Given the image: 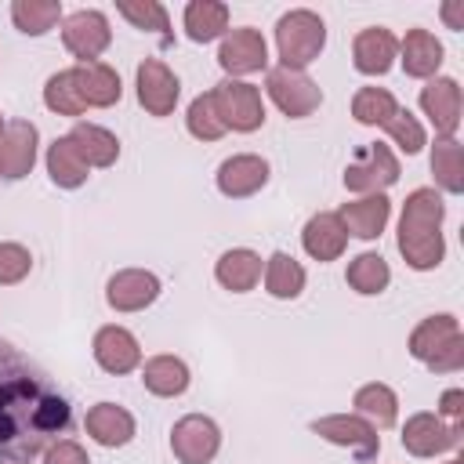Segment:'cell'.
Here are the masks:
<instances>
[{"label": "cell", "instance_id": "obj_43", "mask_svg": "<svg viewBox=\"0 0 464 464\" xmlns=\"http://www.w3.org/2000/svg\"><path fill=\"white\" fill-rule=\"evenodd\" d=\"M435 413H439L446 424H464V388H446V392L439 395Z\"/></svg>", "mask_w": 464, "mask_h": 464}, {"label": "cell", "instance_id": "obj_13", "mask_svg": "<svg viewBox=\"0 0 464 464\" xmlns=\"http://www.w3.org/2000/svg\"><path fill=\"white\" fill-rule=\"evenodd\" d=\"M160 290H163V283H160L156 272H149V268H120L105 283V301H109L112 312L127 315V312H145L149 304H156Z\"/></svg>", "mask_w": 464, "mask_h": 464}, {"label": "cell", "instance_id": "obj_1", "mask_svg": "<svg viewBox=\"0 0 464 464\" xmlns=\"http://www.w3.org/2000/svg\"><path fill=\"white\" fill-rule=\"evenodd\" d=\"M69 428V399L14 344L0 341V464H33Z\"/></svg>", "mask_w": 464, "mask_h": 464}, {"label": "cell", "instance_id": "obj_33", "mask_svg": "<svg viewBox=\"0 0 464 464\" xmlns=\"http://www.w3.org/2000/svg\"><path fill=\"white\" fill-rule=\"evenodd\" d=\"M344 283H348L355 294H362V297H377V294L388 290V283H392V268H388V261H384L381 254L362 250V254H355V257L348 261V268H344Z\"/></svg>", "mask_w": 464, "mask_h": 464}, {"label": "cell", "instance_id": "obj_37", "mask_svg": "<svg viewBox=\"0 0 464 464\" xmlns=\"http://www.w3.org/2000/svg\"><path fill=\"white\" fill-rule=\"evenodd\" d=\"M185 127H188V134H192L196 141H221V138L228 134L225 123L218 120V109H214L210 91H203V94H196V98L188 102V109H185Z\"/></svg>", "mask_w": 464, "mask_h": 464}, {"label": "cell", "instance_id": "obj_16", "mask_svg": "<svg viewBox=\"0 0 464 464\" xmlns=\"http://www.w3.org/2000/svg\"><path fill=\"white\" fill-rule=\"evenodd\" d=\"M268 160L257 156V152H236L228 160H221L214 181H218V192L228 196V199H246V196H257L265 185H268Z\"/></svg>", "mask_w": 464, "mask_h": 464}, {"label": "cell", "instance_id": "obj_32", "mask_svg": "<svg viewBox=\"0 0 464 464\" xmlns=\"http://www.w3.org/2000/svg\"><path fill=\"white\" fill-rule=\"evenodd\" d=\"M431 174H435V188L446 196H460L464 192V149L457 138H435L431 145Z\"/></svg>", "mask_w": 464, "mask_h": 464}, {"label": "cell", "instance_id": "obj_20", "mask_svg": "<svg viewBox=\"0 0 464 464\" xmlns=\"http://www.w3.org/2000/svg\"><path fill=\"white\" fill-rule=\"evenodd\" d=\"M442 58H446L442 40H439L431 29H406V36L399 40V58H395V62L402 65L406 76H413V80H431V76H439Z\"/></svg>", "mask_w": 464, "mask_h": 464}, {"label": "cell", "instance_id": "obj_9", "mask_svg": "<svg viewBox=\"0 0 464 464\" xmlns=\"http://www.w3.org/2000/svg\"><path fill=\"white\" fill-rule=\"evenodd\" d=\"M460 442H464V424H446L439 413H428V410L406 417L402 424V450L420 460L460 450Z\"/></svg>", "mask_w": 464, "mask_h": 464}, {"label": "cell", "instance_id": "obj_10", "mask_svg": "<svg viewBox=\"0 0 464 464\" xmlns=\"http://www.w3.org/2000/svg\"><path fill=\"white\" fill-rule=\"evenodd\" d=\"M218 65L225 69L228 80L268 72V44H265L261 29H254V25L228 29L221 36V44H218Z\"/></svg>", "mask_w": 464, "mask_h": 464}, {"label": "cell", "instance_id": "obj_40", "mask_svg": "<svg viewBox=\"0 0 464 464\" xmlns=\"http://www.w3.org/2000/svg\"><path fill=\"white\" fill-rule=\"evenodd\" d=\"M33 272V254L22 243H0V286H14Z\"/></svg>", "mask_w": 464, "mask_h": 464}, {"label": "cell", "instance_id": "obj_30", "mask_svg": "<svg viewBox=\"0 0 464 464\" xmlns=\"http://www.w3.org/2000/svg\"><path fill=\"white\" fill-rule=\"evenodd\" d=\"M181 25H185V36L192 44L221 40L228 33V4H221V0H192V4H185Z\"/></svg>", "mask_w": 464, "mask_h": 464}, {"label": "cell", "instance_id": "obj_5", "mask_svg": "<svg viewBox=\"0 0 464 464\" xmlns=\"http://www.w3.org/2000/svg\"><path fill=\"white\" fill-rule=\"evenodd\" d=\"M265 94L290 120H304V116H312L323 105V87L308 72L283 69V65H272L265 72Z\"/></svg>", "mask_w": 464, "mask_h": 464}, {"label": "cell", "instance_id": "obj_6", "mask_svg": "<svg viewBox=\"0 0 464 464\" xmlns=\"http://www.w3.org/2000/svg\"><path fill=\"white\" fill-rule=\"evenodd\" d=\"M62 44L65 51L76 58V65L83 62H98L109 44H112V25H109V14L98 11V7H80L72 14L62 18Z\"/></svg>", "mask_w": 464, "mask_h": 464}, {"label": "cell", "instance_id": "obj_12", "mask_svg": "<svg viewBox=\"0 0 464 464\" xmlns=\"http://www.w3.org/2000/svg\"><path fill=\"white\" fill-rule=\"evenodd\" d=\"M134 87H138V102L149 116H170L178 109L181 98V80L174 76V69L160 58H145L134 72Z\"/></svg>", "mask_w": 464, "mask_h": 464}, {"label": "cell", "instance_id": "obj_25", "mask_svg": "<svg viewBox=\"0 0 464 464\" xmlns=\"http://www.w3.org/2000/svg\"><path fill=\"white\" fill-rule=\"evenodd\" d=\"M138 370H141L145 392H152L156 399H178L192 384V373H188L185 359H178V355H152Z\"/></svg>", "mask_w": 464, "mask_h": 464}, {"label": "cell", "instance_id": "obj_41", "mask_svg": "<svg viewBox=\"0 0 464 464\" xmlns=\"http://www.w3.org/2000/svg\"><path fill=\"white\" fill-rule=\"evenodd\" d=\"M424 366H428L431 373H460V370H464V334L450 337Z\"/></svg>", "mask_w": 464, "mask_h": 464}, {"label": "cell", "instance_id": "obj_45", "mask_svg": "<svg viewBox=\"0 0 464 464\" xmlns=\"http://www.w3.org/2000/svg\"><path fill=\"white\" fill-rule=\"evenodd\" d=\"M442 464H464V460H460V457H450V460H442Z\"/></svg>", "mask_w": 464, "mask_h": 464}, {"label": "cell", "instance_id": "obj_28", "mask_svg": "<svg viewBox=\"0 0 464 464\" xmlns=\"http://www.w3.org/2000/svg\"><path fill=\"white\" fill-rule=\"evenodd\" d=\"M261 279H265L268 297H276V301H294V297L304 294L308 272H304V265H301L297 257H290L286 250H276L272 257H265Z\"/></svg>", "mask_w": 464, "mask_h": 464}, {"label": "cell", "instance_id": "obj_24", "mask_svg": "<svg viewBox=\"0 0 464 464\" xmlns=\"http://www.w3.org/2000/svg\"><path fill=\"white\" fill-rule=\"evenodd\" d=\"M261 272H265V261H261V254L250 250V246H232V250H225V254L214 261V279H218L225 290H232V294L254 290V286L261 283Z\"/></svg>", "mask_w": 464, "mask_h": 464}, {"label": "cell", "instance_id": "obj_15", "mask_svg": "<svg viewBox=\"0 0 464 464\" xmlns=\"http://www.w3.org/2000/svg\"><path fill=\"white\" fill-rule=\"evenodd\" d=\"M460 83L453 76H431L420 87V112L431 120L439 138H457L460 130Z\"/></svg>", "mask_w": 464, "mask_h": 464}, {"label": "cell", "instance_id": "obj_39", "mask_svg": "<svg viewBox=\"0 0 464 464\" xmlns=\"http://www.w3.org/2000/svg\"><path fill=\"white\" fill-rule=\"evenodd\" d=\"M116 11L141 33H167L170 18L160 0H116Z\"/></svg>", "mask_w": 464, "mask_h": 464}, {"label": "cell", "instance_id": "obj_21", "mask_svg": "<svg viewBox=\"0 0 464 464\" xmlns=\"http://www.w3.org/2000/svg\"><path fill=\"white\" fill-rule=\"evenodd\" d=\"M337 218H341V225H344L348 236L370 243V239H377V236L388 228L392 199H388L384 192H377V196H355V199H348V203L337 210Z\"/></svg>", "mask_w": 464, "mask_h": 464}, {"label": "cell", "instance_id": "obj_19", "mask_svg": "<svg viewBox=\"0 0 464 464\" xmlns=\"http://www.w3.org/2000/svg\"><path fill=\"white\" fill-rule=\"evenodd\" d=\"M83 431H87L98 446L120 450V446H127V442L138 435V420H134V413H130L127 406H120V402H94V406L87 410V417H83Z\"/></svg>", "mask_w": 464, "mask_h": 464}, {"label": "cell", "instance_id": "obj_3", "mask_svg": "<svg viewBox=\"0 0 464 464\" xmlns=\"http://www.w3.org/2000/svg\"><path fill=\"white\" fill-rule=\"evenodd\" d=\"M326 47V22L308 11V7H294L276 22V54L283 69H297L304 72Z\"/></svg>", "mask_w": 464, "mask_h": 464}, {"label": "cell", "instance_id": "obj_23", "mask_svg": "<svg viewBox=\"0 0 464 464\" xmlns=\"http://www.w3.org/2000/svg\"><path fill=\"white\" fill-rule=\"evenodd\" d=\"M72 76H76V91H80V98H83L87 109H112L123 98L120 72L112 65H105V62L72 65Z\"/></svg>", "mask_w": 464, "mask_h": 464}, {"label": "cell", "instance_id": "obj_7", "mask_svg": "<svg viewBox=\"0 0 464 464\" xmlns=\"http://www.w3.org/2000/svg\"><path fill=\"white\" fill-rule=\"evenodd\" d=\"M312 435L326 439L330 446H341L348 450L359 464L366 460H377L381 453V435L370 420H362L359 413H326V417H315L312 420Z\"/></svg>", "mask_w": 464, "mask_h": 464}, {"label": "cell", "instance_id": "obj_38", "mask_svg": "<svg viewBox=\"0 0 464 464\" xmlns=\"http://www.w3.org/2000/svg\"><path fill=\"white\" fill-rule=\"evenodd\" d=\"M384 134H388V141L399 149V152H406V156H417L424 145H428V134H424V127H420V120L410 112V109H395V116L381 127Z\"/></svg>", "mask_w": 464, "mask_h": 464}, {"label": "cell", "instance_id": "obj_31", "mask_svg": "<svg viewBox=\"0 0 464 464\" xmlns=\"http://www.w3.org/2000/svg\"><path fill=\"white\" fill-rule=\"evenodd\" d=\"M457 334H460V319L450 315V312H439V315L420 319V323L410 330L406 348H410V355H413L417 362H428V359H431L450 337H457Z\"/></svg>", "mask_w": 464, "mask_h": 464}, {"label": "cell", "instance_id": "obj_18", "mask_svg": "<svg viewBox=\"0 0 464 464\" xmlns=\"http://www.w3.org/2000/svg\"><path fill=\"white\" fill-rule=\"evenodd\" d=\"M399 58V36L384 25L359 29L352 40V65L362 76H384Z\"/></svg>", "mask_w": 464, "mask_h": 464}, {"label": "cell", "instance_id": "obj_36", "mask_svg": "<svg viewBox=\"0 0 464 464\" xmlns=\"http://www.w3.org/2000/svg\"><path fill=\"white\" fill-rule=\"evenodd\" d=\"M44 105L51 112H58V116H83L87 112V105H83V98L76 91L72 69H58L54 76H47V83H44Z\"/></svg>", "mask_w": 464, "mask_h": 464}, {"label": "cell", "instance_id": "obj_22", "mask_svg": "<svg viewBox=\"0 0 464 464\" xmlns=\"http://www.w3.org/2000/svg\"><path fill=\"white\" fill-rule=\"evenodd\" d=\"M301 246H304V254L312 257V261H337L341 254H344V246H348V232H344V225H341V218H337V210H319V214H312L308 221H304V228H301Z\"/></svg>", "mask_w": 464, "mask_h": 464}, {"label": "cell", "instance_id": "obj_17", "mask_svg": "<svg viewBox=\"0 0 464 464\" xmlns=\"http://www.w3.org/2000/svg\"><path fill=\"white\" fill-rule=\"evenodd\" d=\"M91 352H94V362H98L105 373H112V377L134 373V370L141 366V344H138V337H134L127 326H120V323L102 326V330L94 334V341H91Z\"/></svg>", "mask_w": 464, "mask_h": 464}, {"label": "cell", "instance_id": "obj_8", "mask_svg": "<svg viewBox=\"0 0 464 464\" xmlns=\"http://www.w3.org/2000/svg\"><path fill=\"white\" fill-rule=\"evenodd\" d=\"M399 181V160L388 145L373 141L355 152V160L344 167V188L355 196H377L388 192Z\"/></svg>", "mask_w": 464, "mask_h": 464}, {"label": "cell", "instance_id": "obj_14", "mask_svg": "<svg viewBox=\"0 0 464 464\" xmlns=\"http://www.w3.org/2000/svg\"><path fill=\"white\" fill-rule=\"evenodd\" d=\"M40 156V130L29 120H7L0 134V178L22 181Z\"/></svg>", "mask_w": 464, "mask_h": 464}, {"label": "cell", "instance_id": "obj_46", "mask_svg": "<svg viewBox=\"0 0 464 464\" xmlns=\"http://www.w3.org/2000/svg\"><path fill=\"white\" fill-rule=\"evenodd\" d=\"M4 123H7V120H4V112H0V134H4Z\"/></svg>", "mask_w": 464, "mask_h": 464}, {"label": "cell", "instance_id": "obj_11", "mask_svg": "<svg viewBox=\"0 0 464 464\" xmlns=\"http://www.w3.org/2000/svg\"><path fill=\"white\" fill-rule=\"evenodd\" d=\"M221 450V428L207 413H185L170 428V453L178 464H210Z\"/></svg>", "mask_w": 464, "mask_h": 464}, {"label": "cell", "instance_id": "obj_27", "mask_svg": "<svg viewBox=\"0 0 464 464\" xmlns=\"http://www.w3.org/2000/svg\"><path fill=\"white\" fill-rule=\"evenodd\" d=\"M44 163H47V178H51V185H58V188H65V192L87 185V178H91V167L83 163V156L76 152V145L69 141V134L54 138V141L47 145Z\"/></svg>", "mask_w": 464, "mask_h": 464}, {"label": "cell", "instance_id": "obj_4", "mask_svg": "<svg viewBox=\"0 0 464 464\" xmlns=\"http://www.w3.org/2000/svg\"><path fill=\"white\" fill-rule=\"evenodd\" d=\"M218 120L225 123V130L236 134H254L265 123V102H261V87H254L250 80H221L210 87Z\"/></svg>", "mask_w": 464, "mask_h": 464}, {"label": "cell", "instance_id": "obj_34", "mask_svg": "<svg viewBox=\"0 0 464 464\" xmlns=\"http://www.w3.org/2000/svg\"><path fill=\"white\" fill-rule=\"evenodd\" d=\"M62 0H14L11 4V22L25 36H44L54 25H62Z\"/></svg>", "mask_w": 464, "mask_h": 464}, {"label": "cell", "instance_id": "obj_44", "mask_svg": "<svg viewBox=\"0 0 464 464\" xmlns=\"http://www.w3.org/2000/svg\"><path fill=\"white\" fill-rule=\"evenodd\" d=\"M442 18L450 29H464V0H450L442 4Z\"/></svg>", "mask_w": 464, "mask_h": 464}, {"label": "cell", "instance_id": "obj_2", "mask_svg": "<svg viewBox=\"0 0 464 464\" xmlns=\"http://www.w3.org/2000/svg\"><path fill=\"white\" fill-rule=\"evenodd\" d=\"M442 221H446V199L439 188L424 185V188H413L406 196L402 214H399L395 246L413 272H431L442 265V257H446Z\"/></svg>", "mask_w": 464, "mask_h": 464}, {"label": "cell", "instance_id": "obj_42", "mask_svg": "<svg viewBox=\"0 0 464 464\" xmlns=\"http://www.w3.org/2000/svg\"><path fill=\"white\" fill-rule=\"evenodd\" d=\"M44 464H91V457L76 439H58L44 450Z\"/></svg>", "mask_w": 464, "mask_h": 464}, {"label": "cell", "instance_id": "obj_35", "mask_svg": "<svg viewBox=\"0 0 464 464\" xmlns=\"http://www.w3.org/2000/svg\"><path fill=\"white\" fill-rule=\"evenodd\" d=\"M395 109H399V102L388 87H359L352 98V116L362 127H384L395 116Z\"/></svg>", "mask_w": 464, "mask_h": 464}, {"label": "cell", "instance_id": "obj_29", "mask_svg": "<svg viewBox=\"0 0 464 464\" xmlns=\"http://www.w3.org/2000/svg\"><path fill=\"white\" fill-rule=\"evenodd\" d=\"M352 413H359L362 420H370L377 431L381 428H392L399 420V395L392 384L384 381H370L362 388H355L352 395Z\"/></svg>", "mask_w": 464, "mask_h": 464}, {"label": "cell", "instance_id": "obj_26", "mask_svg": "<svg viewBox=\"0 0 464 464\" xmlns=\"http://www.w3.org/2000/svg\"><path fill=\"white\" fill-rule=\"evenodd\" d=\"M69 141L76 145V152L83 156V163L94 170H105V167H112L116 160H120V138L109 130V127H102V123H87V120H76L72 123V130H69Z\"/></svg>", "mask_w": 464, "mask_h": 464}]
</instances>
